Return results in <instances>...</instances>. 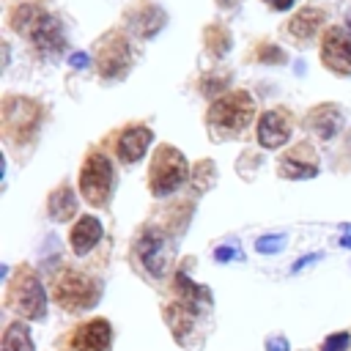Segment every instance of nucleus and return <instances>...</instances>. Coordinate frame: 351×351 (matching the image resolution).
I'll use <instances>...</instances> for the list:
<instances>
[{"instance_id":"1","label":"nucleus","mask_w":351,"mask_h":351,"mask_svg":"<svg viewBox=\"0 0 351 351\" xmlns=\"http://www.w3.org/2000/svg\"><path fill=\"white\" fill-rule=\"evenodd\" d=\"M255 115V101L247 90H233L225 96H217V101L208 107V129L214 137H230L250 126Z\"/></svg>"},{"instance_id":"2","label":"nucleus","mask_w":351,"mask_h":351,"mask_svg":"<svg viewBox=\"0 0 351 351\" xmlns=\"http://www.w3.org/2000/svg\"><path fill=\"white\" fill-rule=\"evenodd\" d=\"M11 27L19 30V33H25L36 44L38 52H60L63 44H66L60 22L52 14L36 8V5H19V8H14Z\"/></svg>"},{"instance_id":"3","label":"nucleus","mask_w":351,"mask_h":351,"mask_svg":"<svg viewBox=\"0 0 351 351\" xmlns=\"http://www.w3.org/2000/svg\"><path fill=\"white\" fill-rule=\"evenodd\" d=\"M52 296L55 302L69 310V313H82L88 307H93L101 296V282L85 271L77 269H63L55 282H52Z\"/></svg>"},{"instance_id":"4","label":"nucleus","mask_w":351,"mask_h":351,"mask_svg":"<svg viewBox=\"0 0 351 351\" xmlns=\"http://www.w3.org/2000/svg\"><path fill=\"white\" fill-rule=\"evenodd\" d=\"M112 186H115V170L112 162L101 154V151H90L82 162L80 170V189L82 197L90 206H107L112 197Z\"/></svg>"},{"instance_id":"5","label":"nucleus","mask_w":351,"mask_h":351,"mask_svg":"<svg viewBox=\"0 0 351 351\" xmlns=\"http://www.w3.org/2000/svg\"><path fill=\"white\" fill-rule=\"evenodd\" d=\"M189 176V167H186V159L181 151H176L173 145H159L154 151V159H151V170H148V184H151V192L156 197L162 195H170L173 189H178Z\"/></svg>"},{"instance_id":"6","label":"nucleus","mask_w":351,"mask_h":351,"mask_svg":"<svg viewBox=\"0 0 351 351\" xmlns=\"http://www.w3.org/2000/svg\"><path fill=\"white\" fill-rule=\"evenodd\" d=\"M8 307L25 318H33V321H41L47 315V296H44V288L36 277V271L30 266H22L16 271V277L11 280L8 285Z\"/></svg>"},{"instance_id":"7","label":"nucleus","mask_w":351,"mask_h":351,"mask_svg":"<svg viewBox=\"0 0 351 351\" xmlns=\"http://www.w3.org/2000/svg\"><path fill=\"white\" fill-rule=\"evenodd\" d=\"M132 63V49L126 36L121 33H110L99 41L96 47V69L101 77H123L129 71Z\"/></svg>"},{"instance_id":"8","label":"nucleus","mask_w":351,"mask_h":351,"mask_svg":"<svg viewBox=\"0 0 351 351\" xmlns=\"http://www.w3.org/2000/svg\"><path fill=\"white\" fill-rule=\"evenodd\" d=\"M41 118V107L30 99H16L11 96L5 101V134H11L14 140H27Z\"/></svg>"},{"instance_id":"9","label":"nucleus","mask_w":351,"mask_h":351,"mask_svg":"<svg viewBox=\"0 0 351 351\" xmlns=\"http://www.w3.org/2000/svg\"><path fill=\"white\" fill-rule=\"evenodd\" d=\"M321 60L329 71L348 77L351 74V36L343 27H329L321 38Z\"/></svg>"},{"instance_id":"10","label":"nucleus","mask_w":351,"mask_h":351,"mask_svg":"<svg viewBox=\"0 0 351 351\" xmlns=\"http://www.w3.org/2000/svg\"><path fill=\"white\" fill-rule=\"evenodd\" d=\"M277 173L282 178H313L318 173V156L307 143H299L280 156Z\"/></svg>"},{"instance_id":"11","label":"nucleus","mask_w":351,"mask_h":351,"mask_svg":"<svg viewBox=\"0 0 351 351\" xmlns=\"http://www.w3.org/2000/svg\"><path fill=\"white\" fill-rule=\"evenodd\" d=\"M291 129H293V123H291V112L288 110H280V107L269 110L258 121V143L263 148H280V145L288 143Z\"/></svg>"},{"instance_id":"12","label":"nucleus","mask_w":351,"mask_h":351,"mask_svg":"<svg viewBox=\"0 0 351 351\" xmlns=\"http://www.w3.org/2000/svg\"><path fill=\"white\" fill-rule=\"evenodd\" d=\"M137 258H140V263L145 266V271L151 274V277H162V271H165V258H167V247H165V236L156 230V228H148L140 239H137Z\"/></svg>"},{"instance_id":"13","label":"nucleus","mask_w":351,"mask_h":351,"mask_svg":"<svg viewBox=\"0 0 351 351\" xmlns=\"http://www.w3.org/2000/svg\"><path fill=\"white\" fill-rule=\"evenodd\" d=\"M110 343H112V329H110V324L104 318L85 321L71 335V346L77 351H107Z\"/></svg>"},{"instance_id":"14","label":"nucleus","mask_w":351,"mask_h":351,"mask_svg":"<svg viewBox=\"0 0 351 351\" xmlns=\"http://www.w3.org/2000/svg\"><path fill=\"white\" fill-rule=\"evenodd\" d=\"M154 140V132L148 126H126L121 134H118V143H115V151H118V159L121 162H137L143 159V154L148 151Z\"/></svg>"},{"instance_id":"15","label":"nucleus","mask_w":351,"mask_h":351,"mask_svg":"<svg viewBox=\"0 0 351 351\" xmlns=\"http://www.w3.org/2000/svg\"><path fill=\"white\" fill-rule=\"evenodd\" d=\"M101 222L96 219V217H80L77 219V225L71 228V233H69V244H71V250L77 252V255H88L96 244H99V239H101Z\"/></svg>"},{"instance_id":"16","label":"nucleus","mask_w":351,"mask_h":351,"mask_svg":"<svg viewBox=\"0 0 351 351\" xmlns=\"http://www.w3.org/2000/svg\"><path fill=\"white\" fill-rule=\"evenodd\" d=\"M324 19H326V14H324L321 8L304 5V8H299V11L291 16L288 33H291L296 41H310V38L324 27Z\"/></svg>"},{"instance_id":"17","label":"nucleus","mask_w":351,"mask_h":351,"mask_svg":"<svg viewBox=\"0 0 351 351\" xmlns=\"http://www.w3.org/2000/svg\"><path fill=\"white\" fill-rule=\"evenodd\" d=\"M343 123V115H340V107L337 104H318L307 112V126L321 137V140H329L337 134Z\"/></svg>"},{"instance_id":"18","label":"nucleus","mask_w":351,"mask_h":351,"mask_svg":"<svg viewBox=\"0 0 351 351\" xmlns=\"http://www.w3.org/2000/svg\"><path fill=\"white\" fill-rule=\"evenodd\" d=\"M129 25H132V30L137 36L148 38V36H156V30L165 25V14H162V8L145 3V11H137V8L132 11L129 8Z\"/></svg>"},{"instance_id":"19","label":"nucleus","mask_w":351,"mask_h":351,"mask_svg":"<svg viewBox=\"0 0 351 351\" xmlns=\"http://www.w3.org/2000/svg\"><path fill=\"white\" fill-rule=\"evenodd\" d=\"M47 208H49V217H52L55 222H66V219H71L74 211H77V197H74V192L63 184V186H58V189L49 195Z\"/></svg>"},{"instance_id":"20","label":"nucleus","mask_w":351,"mask_h":351,"mask_svg":"<svg viewBox=\"0 0 351 351\" xmlns=\"http://www.w3.org/2000/svg\"><path fill=\"white\" fill-rule=\"evenodd\" d=\"M3 351H33L30 329L22 321H14L3 332Z\"/></svg>"},{"instance_id":"21","label":"nucleus","mask_w":351,"mask_h":351,"mask_svg":"<svg viewBox=\"0 0 351 351\" xmlns=\"http://www.w3.org/2000/svg\"><path fill=\"white\" fill-rule=\"evenodd\" d=\"M282 244H285V236H282V233H274V236H261V239L255 241L258 252H263V255H271V252H277Z\"/></svg>"},{"instance_id":"22","label":"nucleus","mask_w":351,"mask_h":351,"mask_svg":"<svg viewBox=\"0 0 351 351\" xmlns=\"http://www.w3.org/2000/svg\"><path fill=\"white\" fill-rule=\"evenodd\" d=\"M348 340H351V335H348V332H337V335H329V337L321 343V348H318V351H346Z\"/></svg>"},{"instance_id":"23","label":"nucleus","mask_w":351,"mask_h":351,"mask_svg":"<svg viewBox=\"0 0 351 351\" xmlns=\"http://www.w3.org/2000/svg\"><path fill=\"white\" fill-rule=\"evenodd\" d=\"M266 351H291L285 337H269L266 340Z\"/></svg>"},{"instance_id":"24","label":"nucleus","mask_w":351,"mask_h":351,"mask_svg":"<svg viewBox=\"0 0 351 351\" xmlns=\"http://www.w3.org/2000/svg\"><path fill=\"white\" fill-rule=\"evenodd\" d=\"M88 60H90V58H88L85 52H74V55L69 58V63H71L74 69H85V66H88Z\"/></svg>"},{"instance_id":"25","label":"nucleus","mask_w":351,"mask_h":351,"mask_svg":"<svg viewBox=\"0 0 351 351\" xmlns=\"http://www.w3.org/2000/svg\"><path fill=\"white\" fill-rule=\"evenodd\" d=\"M269 8H274V11H288L291 5H293V0H263Z\"/></svg>"},{"instance_id":"26","label":"nucleus","mask_w":351,"mask_h":351,"mask_svg":"<svg viewBox=\"0 0 351 351\" xmlns=\"http://www.w3.org/2000/svg\"><path fill=\"white\" fill-rule=\"evenodd\" d=\"M214 258H217V261H230V258H233V250H230V247H219V250L214 252Z\"/></svg>"},{"instance_id":"27","label":"nucleus","mask_w":351,"mask_h":351,"mask_svg":"<svg viewBox=\"0 0 351 351\" xmlns=\"http://www.w3.org/2000/svg\"><path fill=\"white\" fill-rule=\"evenodd\" d=\"M217 3H219V5H233L236 0H217Z\"/></svg>"},{"instance_id":"28","label":"nucleus","mask_w":351,"mask_h":351,"mask_svg":"<svg viewBox=\"0 0 351 351\" xmlns=\"http://www.w3.org/2000/svg\"><path fill=\"white\" fill-rule=\"evenodd\" d=\"M346 25H348V30H351V8H348V14H346Z\"/></svg>"}]
</instances>
